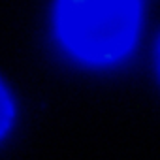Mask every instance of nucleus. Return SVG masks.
Masks as SVG:
<instances>
[{
	"label": "nucleus",
	"mask_w": 160,
	"mask_h": 160,
	"mask_svg": "<svg viewBox=\"0 0 160 160\" xmlns=\"http://www.w3.org/2000/svg\"><path fill=\"white\" fill-rule=\"evenodd\" d=\"M139 28V0H58L57 30L81 60L108 64L122 58Z\"/></svg>",
	"instance_id": "nucleus-1"
},
{
	"label": "nucleus",
	"mask_w": 160,
	"mask_h": 160,
	"mask_svg": "<svg viewBox=\"0 0 160 160\" xmlns=\"http://www.w3.org/2000/svg\"><path fill=\"white\" fill-rule=\"evenodd\" d=\"M12 115H13V108H12L10 94L6 92L2 83H0V138H2L4 132L8 130V126L12 122Z\"/></svg>",
	"instance_id": "nucleus-2"
}]
</instances>
